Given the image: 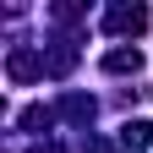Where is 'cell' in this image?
Wrapping results in <instances>:
<instances>
[{
	"instance_id": "6da1fadb",
	"label": "cell",
	"mask_w": 153,
	"mask_h": 153,
	"mask_svg": "<svg viewBox=\"0 0 153 153\" xmlns=\"http://www.w3.org/2000/svg\"><path fill=\"white\" fill-rule=\"evenodd\" d=\"M109 27L115 33H142L148 27V11L142 6H120V11H109Z\"/></svg>"
},
{
	"instance_id": "7a4b0ae2",
	"label": "cell",
	"mask_w": 153,
	"mask_h": 153,
	"mask_svg": "<svg viewBox=\"0 0 153 153\" xmlns=\"http://www.w3.org/2000/svg\"><path fill=\"white\" fill-rule=\"evenodd\" d=\"M120 142H126V148H137V153H142V148L153 142V126H148V120H131V126L120 131Z\"/></svg>"
},
{
	"instance_id": "3957f363",
	"label": "cell",
	"mask_w": 153,
	"mask_h": 153,
	"mask_svg": "<svg viewBox=\"0 0 153 153\" xmlns=\"http://www.w3.org/2000/svg\"><path fill=\"white\" fill-rule=\"evenodd\" d=\"M104 66H109V71H137V66H142V55H137V49H109V55H104Z\"/></svg>"
}]
</instances>
